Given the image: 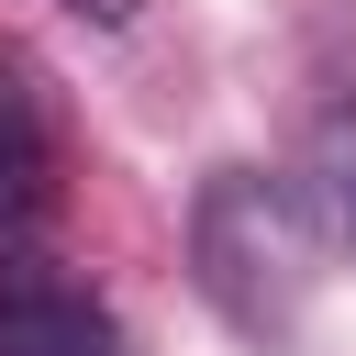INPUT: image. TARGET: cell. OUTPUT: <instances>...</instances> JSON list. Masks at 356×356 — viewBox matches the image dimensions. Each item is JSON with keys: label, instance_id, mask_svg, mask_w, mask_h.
Listing matches in <instances>:
<instances>
[{"label": "cell", "instance_id": "6da1fadb", "mask_svg": "<svg viewBox=\"0 0 356 356\" xmlns=\"http://www.w3.org/2000/svg\"><path fill=\"white\" fill-rule=\"evenodd\" d=\"M312 256L323 245H312L289 178H267V167H211L200 178V200H189V278H200V300L222 312L234 345H256V356L300 345V323H312Z\"/></svg>", "mask_w": 356, "mask_h": 356}, {"label": "cell", "instance_id": "7a4b0ae2", "mask_svg": "<svg viewBox=\"0 0 356 356\" xmlns=\"http://www.w3.org/2000/svg\"><path fill=\"white\" fill-rule=\"evenodd\" d=\"M67 211V122L22 44H0V278L44 267V234Z\"/></svg>", "mask_w": 356, "mask_h": 356}, {"label": "cell", "instance_id": "3957f363", "mask_svg": "<svg viewBox=\"0 0 356 356\" xmlns=\"http://www.w3.org/2000/svg\"><path fill=\"white\" fill-rule=\"evenodd\" d=\"M0 356H122V323L100 312V289H78L56 267H11L0 278Z\"/></svg>", "mask_w": 356, "mask_h": 356}, {"label": "cell", "instance_id": "277c9868", "mask_svg": "<svg viewBox=\"0 0 356 356\" xmlns=\"http://www.w3.org/2000/svg\"><path fill=\"white\" fill-rule=\"evenodd\" d=\"M289 200H300L312 245L356 267V100H345V111H323V122L300 134V156H289Z\"/></svg>", "mask_w": 356, "mask_h": 356}, {"label": "cell", "instance_id": "5b68a950", "mask_svg": "<svg viewBox=\"0 0 356 356\" xmlns=\"http://www.w3.org/2000/svg\"><path fill=\"white\" fill-rule=\"evenodd\" d=\"M67 11H78V22H134L145 0H67Z\"/></svg>", "mask_w": 356, "mask_h": 356}]
</instances>
